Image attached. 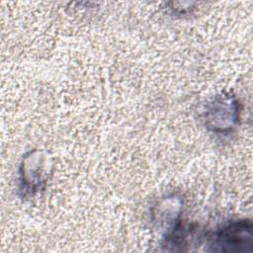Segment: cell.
Wrapping results in <instances>:
<instances>
[{
  "instance_id": "cell-1",
  "label": "cell",
  "mask_w": 253,
  "mask_h": 253,
  "mask_svg": "<svg viewBox=\"0 0 253 253\" xmlns=\"http://www.w3.org/2000/svg\"><path fill=\"white\" fill-rule=\"evenodd\" d=\"M209 251L226 253H251L253 231L250 219L231 220L217 228L208 239Z\"/></svg>"
},
{
  "instance_id": "cell-2",
  "label": "cell",
  "mask_w": 253,
  "mask_h": 253,
  "mask_svg": "<svg viewBox=\"0 0 253 253\" xmlns=\"http://www.w3.org/2000/svg\"><path fill=\"white\" fill-rule=\"evenodd\" d=\"M51 158L42 150H31L20 165V191L25 197H35L42 191L51 175Z\"/></svg>"
},
{
  "instance_id": "cell-3",
  "label": "cell",
  "mask_w": 253,
  "mask_h": 253,
  "mask_svg": "<svg viewBox=\"0 0 253 253\" xmlns=\"http://www.w3.org/2000/svg\"><path fill=\"white\" fill-rule=\"evenodd\" d=\"M239 118V102L230 93L216 95L206 107L205 125L215 133L230 132L238 125Z\"/></svg>"
}]
</instances>
